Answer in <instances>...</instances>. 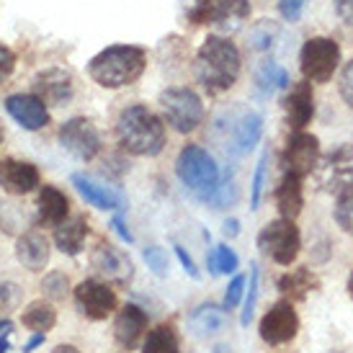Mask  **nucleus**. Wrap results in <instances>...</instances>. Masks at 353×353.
I'll list each match as a JSON object with an SVG mask.
<instances>
[{
  "label": "nucleus",
  "mask_w": 353,
  "mask_h": 353,
  "mask_svg": "<svg viewBox=\"0 0 353 353\" xmlns=\"http://www.w3.org/2000/svg\"><path fill=\"white\" fill-rule=\"evenodd\" d=\"M240 68H243V59H240V50L235 47V41L214 34L199 47L194 75L209 96H219L237 83Z\"/></svg>",
  "instance_id": "obj_1"
},
{
  "label": "nucleus",
  "mask_w": 353,
  "mask_h": 353,
  "mask_svg": "<svg viewBox=\"0 0 353 353\" xmlns=\"http://www.w3.org/2000/svg\"><path fill=\"white\" fill-rule=\"evenodd\" d=\"M117 137L121 150L137 157H152L165 148V124L142 103L127 106L117 119Z\"/></svg>",
  "instance_id": "obj_2"
},
{
  "label": "nucleus",
  "mask_w": 353,
  "mask_h": 353,
  "mask_svg": "<svg viewBox=\"0 0 353 353\" xmlns=\"http://www.w3.org/2000/svg\"><path fill=\"white\" fill-rule=\"evenodd\" d=\"M145 68H148L145 50L132 47V44H114V47H106L90 59L88 75L93 78V83H99L101 88L117 90L139 80Z\"/></svg>",
  "instance_id": "obj_3"
},
{
  "label": "nucleus",
  "mask_w": 353,
  "mask_h": 353,
  "mask_svg": "<svg viewBox=\"0 0 353 353\" xmlns=\"http://www.w3.org/2000/svg\"><path fill=\"white\" fill-rule=\"evenodd\" d=\"M263 119L250 108H227L214 121V137L227 155H245L261 142Z\"/></svg>",
  "instance_id": "obj_4"
},
{
  "label": "nucleus",
  "mask_w": 353,
  "mask_h": 353,
  "mask_svg": "<svg viewBox=\"0 0 353 353\" xmlns=\"http://www.w3.org/2000/svg\"><path fill=\"white\" fill-rule=\"evenodd\" d=\"M176 173L181 183L201 201H209L219 186V165L214 157L199 145H186L178 152Z\"/></svg>",
  "instance_id": "obj_5"
},
{
  "label": "nucleus",
  "mask_w": 353,
  "mask_h": 353,
  "mask_svg": "<svg viewBox=\"0 0 353 353\" xmlns=\"http://www.w3.org/2000/svg\"><path fill=\"white\" fill-rule=\"evenodd\" d=\"M258 250L274 258L279 265H292L302 250V235L294 219H274L258 232Z\"/></svg>",
  "instance_id": "obj_6"
},
{
  "label": "nucleus",
  "mask_w": 353,
  "mask_h": 353,
  "mask_svg": "<svg viewBox=\"0 0 353 353\" xmlns=\"http://www.w3.org/2000/svg\"><path fill=\"white\" fill-rule=\"evenodd\" d=\"M160 106H163L168 124L181 134L196 132L199 124L204 121V103H201L196 90L191 88L163 90L160 93Z\"/></svg>",
  "instance_id": "obj_7"
},
{
  "label": "nucleus",
  "mask_w": 353,
  "mask_h": 353,
  "mask_svg": "<svg viewBox=\"0 0 353 353\" xmlns=\"http://www.w3.org/2000/svg\"><path fill=\"white\" fill-rule=\"evenodd\" d=\"M341 65V47L330 37H312L304 41L299 54V68L310 83H330Z\"/></svg>",
  "instance_id": "obj_8"
},
{
  "label": "nucleus",
  "mask_w": 353,
  "mask_h": 353,
  "mask_svg": "<svg viewBox=\"0 0 353 353\" xmlns=\"http://www.w3.org/2000/svg\"><path fill=\"white\" fill-rule=\"evenodd\" d=\"M248 16L250 0H196V6L188 10V21L214 26L225 34L240 29Z\"/></svg>",
  "instance_id": "obj_9"
},
{
  "label": "nucleus",
  "mask_w": 353,
  "mask_h": 353,
  "mask_svg": "<svg viewBox=\"0 0 353 353\" xmlns=\"http://www.w3.org/2000/svg\"><path fill=\"white\" fill-rule=\"evenodd\" d=\"M314 183L325 194H343L353 186V145H341L314 165Z\"/></svg>",
  "instance_id": "obj_10"
},
{
  "label": "nucleus",
  "mask_w": 353,
  "mask_h": 353,
  "mask_svg": "<svg viewBox=\"0 0 353 353\" xmlns=\"http://www.w3.org/2000/svg\"><path fill=\"white\" fill-rule=\"evenodd\" d=\"M75 307L80 314H85L88 320H106L108 314L119 307L117 292L106 284V281H96V279H85L75 286Z\"/></svg>",
  "instance_id": "obj_11"
},
{
  "label": "nucleus",
  "mask_w": 353,
  "mask_h": 353,
  "mask_svg": "<svg viewBox=\"0 0 353 353\" xmlns=\"http://www.w3.org/2000/svg\"><path fill=\"white\" fill-rule=\"evenodd\" d=\"M57 137H59V145L68 150L70 155H75L78 160H85V163H90V160L101 152L99 129L83 117H75V119H70V121H65V124L59 127Z\"/></svg>",
  "instance_id": "obj_12"
},
{
  "label": "nucleus",
  "mask_w": 353,
  "mask_h": 353,
  "mask_svg": "<svg viewBox=\"0 0 353 353\" xmlns=\"http://www.w3.org/2000/svg\"><path fill=\"white\" fill-rule=\"evenodd\" d=\"M90 268H93L101 279H106V281L119 284V286H127L129 281H132V276H134L132 258H129L124 250L108 245V243H101V245H96L90 250Z\"/></svg>",
  "instance_id": "obj_13"
},
{
  "label": "nucleus",
  "mask_w": 353,
  "mask_h": 353,
  "mask_svg": "<svg viewBox=\"0 0 353 353\" xmlns=\"http://www.w3.org/2000/svg\"><path fill=\"white\" fill-rule=\"evenodd\" d=\"M299 333V317L292 302H276L261 320V338L268 345H284Z\"/></svg>",
  "instance_id": "obj_14"
},
{
  "label": "nucleus",
  "mask_w": 353,
  "mask_h": 353,
  "mask_svg": "<svg viewBox=\"0 0 353 353\" xmlns=\"http://www.w3.org/2000/svg\"><path fill=\"white\" fill-rule=\"evenodd\" d=\"M320 160V142L314 134H307V132H294L289 142H286V150L281 155V165H284L286 173H294V176L304 178L310 176Z\"/></svg>",
  "instance_id": "obj_15"
},
{
  "label": "nucleus",
  "mask_w": 353,
  "mask_h": 353,
  "mask_svg": "<svg viewBox=\"0 0 353 353\" xmlns=\"http://www.w3.org/2000/svg\"><path fill=\"white\" fill-rule=\"evenodd\" d=\"M6 111L29 132H39L50 124L47 103L34 93H13L6 99Z\"/></svg>",
  "instance_id": "obj_16"
},
{
  "label": "nucleus",
  "mask_w": 353,
  "mask_h": 353,
  "mask_svg": "<svg viewBox=\"0 0 353 353\" xmlns=\"http://www.w3.org/2000/svg\"><path fill=\"white\" fill-rule=\"evenodd\" d=\"M34 96H39L47 106H65L75 96V85L70 72L59 68L44 70L34 78Z\"/></svg>",
  "instance_id": "obj_17"
},
{
  "label": "nucleus",
  "mask_w": 353,
  "mask_h": 353,
  "mask_svg": "<svg viewBox=\"0 0 353 353\" xmlns=\"http://www.w3.org/2000/svg\"><path fill=\"white\" fill-rule=\"evenodd\" d=\"M148 330V314L139 310L137 304H127L121 307L114 320V338L124 351H134L142 341V335Z\"/></svg>",
  "instance_id": "obj_18"
},
{
  "label": "nucleus",
  "mask_w": 353,
  "mask_h": 353,
  "mask_svg": "<svg viewBox=\"0 0 353 353\" xmlns=\"http://www.w3.org/2000/svg\"><path fill=\"white\" fill-rule=\"evenodd\" d=\"M0 186L13 196L31 194L39 186V170L31 163H19V160H0Z\"/></svg>",
  "instance_id": "obj_19"
},
{
  "label": "nucleus",
  "mask_w": 353,
  "mask_h": 353,
  "mask_svg": "<svg viewBox=\"0 0 353 353\" xmlns=\"http://www.w3.org/2000/svg\"><path fill=\"white\" fill-rule=\"evenodd\" d=\"M286 108V121L294 132H302L314 117V96H312V83L310 80H302L296 83L292 93L286 96L284 101Z\"/></svg>",
  "instance_id": "obj_20"
},
{
  "label": "nucleus",
  "mask_w": 353,
  "mask_h": 353,
  "mask_svg": "<svg viewBox=\"0 0 353 353\" xmlns=\"http://www.w3.org/2000/svg\"><path fill=\"white\" fill-rule=\"evenodd\" d=\"M50 240L37 232V230H31V232H23V235L16 240V258H19V263L23 268H29V271H44V265L50 263Z\"/></svg>",
  "instance_id": "obj_21"
},
{
  "label": "nucleus",
  "mask_w": 353,
  "mask_h": 353,
  "mask_svg": "<svg viewBox=\"0 0 353 353\" xmlns=\"http://www.w3.org/2000/svg\"><path fill=\"white\" fill-rule=\"evenodd\" d=\"M72 186L78 188V194L88 204H93L96 209H119L124 204L121 194H117L111 186H103V183H96L93 178L83 176V173H72Z\"/></svg>",
  "instance_id": "obj_22"
},
{
  "label": "nucleus",
  "mask_w": 353,
  "mask_h": 353,
  "mask_svg": "<svg viewBox=\"0 0 353 353\" xmlns=\"http://www.w3.org/2000/svg\"><path fill=\"white\" fill-rule=\"evenodd\" d=\"M188 327L196 338H212L227 327V310L219 304H201L188 317Z\"/></svg>",
  "instance_id": "obj_23"
},
{
  "label": "nucleus",
  "mask_w": 353,
  "mask_h": 353,
  "mask_svg": "<svg viewBox=\"0 0 353 353\" xmlns=\"http://www.w3.org/2000/svg\"><path fill=\"white\" fill-rule=\"evenodd\" d=\"M88 237V222L85 216H70L54 227V245L65 255H78L83 250V243Z\"/></svg>",
  "instance_id": "obj_24"
},
{
  "label": "nucleus",
  "mask_w": 353,
  "mask_h": 353,
  "mask_svg": "<svg viewBox=\"0 0 353 353\" xmlns=\"http://www.w3.org/2000/svg\"><path fill=\"white\" fill-rule=\"evenodd\" d=\"M276 206L284 219H296L302 214L304 196H302V178L294 173H286L281 186L276 188Z\"/></svg>",
  "instance_id": "obj_25"
},
{
  "label": "nucleus",
  "mask_w": 353,
  "mask_h": 353,
  "mask_svg": "<svg viewBox=\"0 0 353 353\" xmlns=\"http://www.w3.org/2000/svg\"><path fill=\"white\" fill-rule=\"evenodd\" d=\"M70 212V201L68 196L54 186H44L39 191V219L44 225L57 227L59 222L68 219Z\"/></svg>",
  "instance_id": "obj_26"
},
{
  "label": "nucleus",
  "mask_w": 353,
  "mask_h": 353,
  "mask_svg": "<svg viewBox=\"0 0 353 353\" xmlns=\"http://www.w3.org/2000/svg\"><path fill=\"white\" fill-rule=\"evenodd\" d=\"M279 292L281 294H289L292 299H304V296L320 289V279L310 271V268H294L292 274H284L279 279Z\"/></svg>",
  "instance_id": "obj_27"
},
{
  "label": "nucleus",
  "mask_w": 353,
  "mask_h": 353,
  "mask_svg": "<svg viewBox=\"0 0 353 353\" xmlns=\"http://www.w3.org/2000/svg\"><path fill=\"white\" fill-rule=\"evenodd\" d=\"M21 323L23 327H29L31 333H47L54 327L57 323V312H54V307L50 304V299L44 302V299H37V302H31L23 314H21Z\"/></svg>",
  "instance_id": "obj_28"
},
{
  "label": "nucleus",
  "mask_w": 353,
  "mask_h": 353,
  "mask_svg": "<svg viewBox=\"0 0 353 353\" xmlns=\"http://www.w3.org/2000/svg\"><path fill=\"white\" fill-rule=\"evenodd\" d=\"M142 353H181L176 330L170 325H157L155 330H150L148 338H145Z\"/></svg>",
  "instance_id": "obj_29"
},
{
  "label": "nucleus",
  "mask_w": 353,
  "mask_h": 353,
  "mask_svg": "<svg viewBox=\"0 0 353 353\" xmlns=\"http://www.w3.org/2000/svg\"><path fill=\"white\" fill-rule=\"evenodd\" d=\"M258 90L263 93V96H271L274 90H281L286 88V83H289V75H286V70L281 65H276V62H265L263 68L258 70Z\"/></svg>",
  "instance_id": "obj_30"
},
{
  "label": "nucleus",
  "mask_w": 353,
  "mask_h": 353,
  "mask_svg": "<svg viewBox=\"0 0 353 353\" xmlns=\"http://www.w3.org/2000/svg\"><path fill=\"white\" fill-rule=\"evenodd\" d=\"M206 263H209V271H212V274L219 276V274H235L240 261H237V255L232 248L216 245V248H212V253H209V258H206Z\"/></svg>",
  "instance_id": "obj_31"
},
{
  "label": "nucleus",
  "mask_w": 353,
  "mask_h": 353,
  "mask_svg": "<svg viewBox=\"0 0 353 353\" xmlns=\"http://www.w3.org/2000/svg\"><path fill=\"white\" fill-rule=\"evenodd\" d=\"M41 294L47 296L50 302H62L70 294V279L62 271H52L41 281Z\"/></svg>",
  "instance_id": "obj_32"
},
{
  "label": "nucleus",
  "mask_w": 353,
  "mask_h": 353,
  "mask_svg": "<svg viewBox=\"0 0 353 353\" xmlns=\"http://www.w3.org/2000/svg\"><path fill=\"white\" fill-rule=\"evenodd\" d=\"M333 214H335V222H338V227L343 230L345 235L353 237V186L338 196Z\"/></svg>",
  "instance_id": "obj_33"
},
{
  "label": "nucleus",
  "mask_w": 353,
  "mask_h": 353,
  "mask_svg": "<svg viewBox=\"0 0 353 353\" xmlns=\"http://www.w3.org/2000/svg\"><path fill=\"white\" fill-rule=\"evenodd\" d=\"M276 34H279V29H276L274 21H258L253 29H250V47L258 52L263 50H271V44L276 41Z\"/></svg>",
  "instance_id": "obj_34"
},
{
  "label": "nucleus",
  "mask_w": 353,
  "mask_h": 353,
  "mask_svg": "<svg viewBox=\"0 0 353 353\" xmlns=\"http://www.w3.org/2000/svg\"><path fill=\"white\" fill-rule=\"evenodd\" d=\"M21 299H23V292L16 281H0V314L19 310Z\"/></svg>",
  "instance_id": "obj_35"
},
{
  "label": "nucleus",
  "mask_w": 353,
  "mask_h": 353,
  "mask_svg": "<svg viewBox=\"0 0 353 353\" xmlns=\"http://www.w3.org/2000/svg\"><path fill=\"white\" fill-rule=\"evenodd\" d=\"M237 199V188H235V181L230 178V173H227L225 183H219L214 191V196L209 199V204L214 206V209H227L230 204H235Z\"/></svg>",
  "instance_id": "obj_36"
},
{
  "label": "nucleus",
  "mask_w": 353,
  "mask_h": 353,
  "mask_svg": "<svg viewBox=\"0 0 353 353\" xmlns=\"http://www.w3.org/2000/svg\"><path fill=\"white\" fill-rule=\"evenodd\" d=\"M265 165H268V152H263L261 160H258V165H255L253 186H250V206L253 209L261 206V196H263V186H265Z\"/></svg>",
  "instance_id": "obj_37"
},
{
  "label": "nucleus",
  "mask_w": 353,
  "mask_h": 353,
  "mask_svg": "<svg viewBox=\"0 0 353 353\" xmlns=\"http://www.w3.org/2000/svg\"><path fill=\"white\" fill-rule=\"evenodd\" d=\"M145 263H148V268H152V274L155 276H168V253L163 250V248H157V245H150L145 248Z\"/></svg>",
  "instance_id": "obj_38"
},
{
  "label": "nucleus",
  "mask_w": 353,
  "mask_h": 353,
  "mask_svg": "<svg viewBox=\"0 0 353 353\" xmlns=\"http://www.w3.org/2000/svg\"><path fill=\"white\" fill-rule=\"evenodd\" d=\"M250 268H253V271H250V292H248L245 307H243V314H240V323L243 325H250L255 302H258V268H255V265H250Z\"/></svg>",
  "instance_id": "obj_39"
},
{
  "label": "nucleus",
  "mask_w": 353,
  "mask_h": 353,
  "mask_svg": "<svg viewBox=\"0 0 353 353\" xmlns=\"http://www.w3.org/2000/svg\"><path fill=\"white\" fill-rule=\"evenodd\" d=\"M245 284H248V279L245 276H235L232 279V284H230V289H227V294H225V310H235L237 304H240V299H243V292H245Z\"/></svg>",
  "instance_id": "obj_40"
},
{
  "label": "nucleus",
  "mask_w": 353,
  "mask_h": 353,
  "mask_svg": "<svg viewBox=\"0 0 353 353\" xmlns=\"http://www.w3.org/2000/svg\"><path fill=\"white\" fill-rule=\"evenodd\" d=\"M338 88H341V96H343L345 103L353 108V59L343 68V72H341V83H338Z\"/></svg>",
  "instance_id": "obj_41"
},
{
  "label": "nucleus",
  "mask_w": 353,
  "mask_h": 353,
  "mask_svg": "<svg viewBox=\"0 0 353 353\" xmlns=\"http://www.w3.org/2000/svg\"><path fill=\"white\" fill-rule=\"evenodd\" d=\"M304 6H307V0H279V10H281V16H284L286 21H299V16H302Z\"/></svg>",
  "instance_id": "obj_42"
},
{
  "label": "nucleus",
  "mask_w": 353,
  "mask_h": 353,
  "mask_svg": "<svg viewBox=\"0 0 353 353\" xmlns=\"http://www.w3.org/2000/svg\"><path fill=\"white\" fill-rule=\"evenodd\" d=\"M13 70H16V54L6 44H0V83H6L13 75Z\"/></svg>",
  "instance_id": "obj_43"
},
{
  "label": "nucleus",
  "mask_w": 353,
  "mask_h": 353,
  "mask_svg": "<svg viewBox=\"0 0 353 353\" xmlns=\"http://www.w3.org/2000/svg\"><path fill=\"white\" fill-rule=\"evenodd\" d=\"M176 255H178V261H181V265H183V271H186L191 279H199V268H196V263H194V258L186 253V248L176 245Z\"/></svg>",
  "instance_id": "obj_44"
},
{
  "label": "nucleus",
  "mask_w": 353,
  "mask_h": 353,
  "mask_svg": "<svg viewBox=\"0 0 353 353\" xmlns=\"http://www.w3.org/2000/svg\"><path fill=\"white\" fill-rule=\"evenodd\" d=\"M335 13L343 23H353V0H333Z\"/></svg>",
  "instance_id": "obj_45"
},
{
  "label": "nucleus",
  "mask_w": 353,
  "mask_h": 353,
  "mask_svg": "<svg viewBox=\"0 0 353 353\" xmlns=\"http://www.w3.org/2000/svg\"><path fill=\"white\" fill-rule=\"evenodd\" d=\"M111 227L117 230V235L121 237V240H127V243H134V237H132V232H129L127 227H124V222H121L119 216H114V222H111Z\"/></svg>",
  "instance_id": "obj_46"
},
{
  "label": "nucleus",
  "mask_w": 353,
  "mask_h": 353,
  "mask_svg": "<svg viewBox=\"0 0 353 353\" xmlns=\"http://www.w3.org/2000/svg\"><path fill=\"white\" fill-rule=\"evenodd\" d=\"M222 232H225L227 237H237V235H240V222H237V219H225Z\"/></svg>",
  "instance_id": "obj_47"
},
{
  "label": "nucleus",
  "mask_w": 353,
  "mask_h": 353,
  "mask_svg": "<svg viewBox=\"0 0 353 353\" xmlns=\"http://www.w3.org/2000/svg\"><path fill=\"white\" fill-rule=\"evenodd\" d=\"M44 338H47V333H34V335H31L29 343L23 345V353H31L34 348H39V345L44 343Z\"/></svg>",
  "instance_id": "obj_48"
},
{
  "label": "nucleus",
  "mask_w": 353,
  "mask_h": 353,
  "mask_svg": "<svg viewBox=\"0 0 353 353\" xmlns=\"http://www.w3.org/2000/svg\"><path fill=\"white\" fill-rule=\"evenodd\" d=\"M52 353H80V351L75 348V345H70V343H59Z\"/></svg>",
  "instance_id": "obj_49"
},
{
  "label": "nucleus",
  "mask_w": 353,
  "mask_h": 353,
  "mask_svg": "<svg viewBox=\"0 0 353 353\" xmlns=\"http://www.w3.org/2000/svg\"><path fill=\"white\" fill-rule=\"evenodd\" d=\"M10 330H13V323H10L8 317H6V320H0V335H3V333H10Z\"/></svg>",
  "instance_id": "obj_50"
},
{
  "label": "nucleus",
  "mask_w": 353,
  "mask_h": 353,
  "mask_svg": "<svg viewBox=\"0 0 353 353\" xmlns=\"http://www.w3.org/2000/svg\"><path fill=\"white\" fill-rule=\"evenodd\" d=\"M10 351V343H8V333H3L0 335V353H6Z\"/></svg>",
  "instance_id": "obj_51"
},
{
  "label": "nucleus",
  "mask_w": 353,
  "mask_h": 353,
  "mask_svg": "<svg viewBox=\"0 0 353 353\" xmlns=\"http://www.w3.org/2000/svg\"><path fill=\"white\" fill-rule=\"evenodd\" d=\"M348 294H351V299H353V274H351V279H348Z\"/></svg>",
  "instance_id": "obj_52"
},
{
  "label": "nucleus",
  "mask_w": 353,
  "mask_h": 353,
  "mask_svg": "<svg viewBox=\"0 0 353 353\" xmlns=\"http://www.w3.org/2000/svg\"><path fill=\"white\" fill-rule=\"evenodd\" d=\"M0 142H3V129H0Z\"/></svg>",
  "instance_id": "obj_53"
},
{
  "label": "nucleus",
  "mask_w": 353,
  "mask_h": 353,
  "mask_svg": "<svg viewBox=\"0 0 353 353\" xmlns=\"http://www.w3.org/2000/svg\"><path fill=\"white\" fill-rule=\"evenodd\" d=\"M330 353H341V351H330Z\"/></svg>",
  "instance_id": "obj_54"
}]
</instances>
